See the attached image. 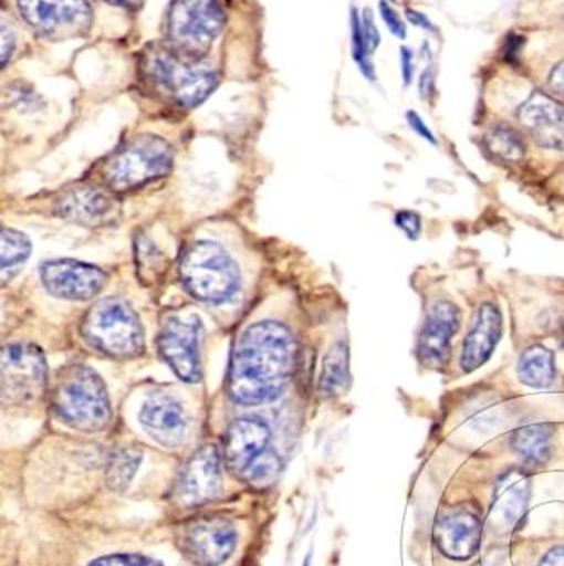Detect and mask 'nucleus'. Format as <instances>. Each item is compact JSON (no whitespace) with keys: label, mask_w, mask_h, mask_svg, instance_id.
Listing matches in <instances>:
<instances>
[{"label":"nucleus","mask_w":564,"mask_h":566,"mask_svg":"<svg viewBox=\"0 0 564 566\" xmlns=\"http://www.w3.org/2000/svg\"><path fill=\"white\" fill-rule=\"evenodd\" d=\"M297 345L289 327L261 321L248 327L232 353L228 396L239 406L279 399L292 377Z\"/></svg>","instance_id":"1"},{"label":"nucleus","mask_w":564,"mask_h":566,"mask_svg":"<svg viewBox=\"0 0 564 566\" xmlns=\"http://www.w3.org/2000/svg\"><path fill=\"white\" fill-rule=\"evenodd\" d=\"M51 403L60 421L76 431H102L113 418L104 381L85 365H69L59 371Z\"/></svg>","instance_id":"2"},{"label":"nucleus","mask_w":564,"mask_h":566,"mask_svg":"<svg viewBox=\"0 0 564 566\" xmlns=\"http://www.w3.org/2000/svg\"><path fill=\"white\" fill-rule=\"evenodd\" d=\"M80 334L92 349L111 358H136L145 352L142 321L123 298L95 302L80 324Z\"/></svg>","instance_id":"3"},{"label":"nucleus","mask_w":564,"mask_h":566,"mask_svg":"<svg viewBox=\"0 0 564 566\" xmlns=\"http://www.w3.org/2000/svg\"><path fill=\"white\" fill-rule=\"evenodd\" d=\"M174 167L170 143L142 135L111 155L102 165V180L113 192H127L167 177Z\"/></svg>","instance_id":"4"},{"label":"nucleus","mask_w":564,"mask_h":566,"mask_svg":"<svg viewBox=\"0 0 564 566\" xmlns=\"http://www.w3.org/2000/svg\"><path fill=\"white\" fill-rule=\"evenodd\" d=\"M180 280L188 294L207 304H222L238 292L239 269L213 241H196L181 254Z\"/></svg>","instance_id":"5"},{"label":"nucleus","mask_w":564,"mask_h":566,"mask_svg":"<svg viewBox=\"0 0 564 566\" xmlns=\"http://www.w3.org/2000/svg\"><path fill=\"white\" fill-rule=\"evenodd\" d=\"M149 81L180 107L200 106L218 87V73L202 60L190 59L178 51L159 50L145 62Z\"/></svg>","instance_id":"6"},{"label":"nucleus","mask_w":564,"mask_h":566,"mask_svg":"<svg viewBox=\"0 0 564 566\" xmlns=\"http://www.w3.org/2000/svg\"><path fill=\"white\" fill-rule=\"evenodd\" d=\"M224 28L218 0H174L168 11L167 34L171 50L202 60Z\"/></svg>","instance_id":"7"},{"label":"nucleus","mask_w":564,"mask_h":566,"mask_svg":"<svg viewBox=\"0 0 564 566\" xmlns=\"http://www.w3.org/2000/svg\"><path fill=\"white\" fill-rule=\"evenodd\" d=\"M200 336L202 323L194 313H171L159 327V355L180 380L196 384L200 380Z\"/></svg>","instance_id":"8"},{"label":"nucleus","mask_w":564,"mask_h":566,"mask_svg":"<svg viewBox=\"0 0 564 566\" xmlns=\"http://www.w3.org/2000/svg\"><path fill=\"white\" fill-rule=\"evenodd\" d=\"M2 402L11 406L33 402L44 392L46 359L38 346L15 343L2 348Z\"/></svg>","instance_id":"9"},{"label":"nucleus","mask_w":564,"mask_h":566,"mask_svg":"<svg viewBox=\"0 0 564 566\" xmlns=\"http://www.w3.org/2000/svg\"><path fill=\"white\" fill-rule=\"evenodd\" d=\"M18 9L24 21L48 40H69L91 28L87 0H18Z\"/></svg>","instance_id":"10"},{"label":"nucleus","mask_w":564,"mask_h":566,"mask_svg":"<svg viewBox=\"0 0 564 566\" xmlns=\"http://www.w3.org/2000/svg\"><path fill=\"white\" fill-rule=\"evenodd\" d=\"M40 276L48 294L76 302L97 297L107 282V275L98 266L70 259L44 262L40 266Z\"/></svg>","instance_id":"11"},{"label":"nucleus","mask_w":564,"mask_h":566,"mask_svg":"<svg viewBox=\"0 0 564 566\" xmlns=\"http://www.w3.org/2000/svg\"><path fill=\"white\" fill-rule=\"evenodd\" d=\"M221 483V457L218 448L203 447L197 451L178 475L174 499L181 507H197L212 501Z\"/></svg>","instance_id":"12"},{"label":"nucleus","mask_w":564,"mask_h":566,"mask_svg":"<svg viewBox=\"0 0 564 566\" xmlns=\"http://www.w3.org/2000/svg\"><path fill=\"white\" fill-rule=\"evenodd\" d=\"M236 539L238 534L228 520L206 517L185 531L184 552L197 566H219L234 552Z\"/></svg>","instance_id":"13"},{"label":"nucleus","mask_w":564,"mask_h":566,"mask_svg":"<svg viewBox=\"0 0 564 566\" xmlns=\"http://www.w3.org/2000/svg\"><path fill=\"white\" fill-rule=\"evenodd\" d=\"M461 313L452 302L439 301L427 314L417 342V358L426 368L441 370L451 355V339L460 329Z\"/></svg>","instance_id":"14"},{"label":"nucleus","mask_w":564,"mask_h":566,"mask_svg":"<svg viewBox=\"0 0 564 566\" xmlns=\"http://www.w3.org/2000/svg\"><path fill=\"white\" fill-rule=\"evenodd\" d=\"M518 120L537 145L564 151V104L553 95L534 92L519 107Z\"/></svg>","instance_id":"15"},{"label":"nucleus","mask_w":564,"mask_h":566,"mask_svg":"<svg viewBox=\"0 0 564 566\" xmlns=\"http://www.w3.org/2000/svg\"><path fill=\"white\" fill-rule=\"evenodd\" d=\"M272 432L258 418L236 419L224 436L226 467L232 473H244L260 454L267 451Z\"/></svg>","instance_id":"16"},{"label":"nucleus","mask_w":564,"mask_h":566,"mask_svg":"<svg viewBox=\"0 0 564 566\" xmlns=\"http://www.w3.org/2000/svg\"><path fill=\"white\" fill-rule=\"evenodd\" d=\"M139 422L156 443L177 448L187 436V416L180 402L167 394H155L139 410Z\"/></svg>","instance_id":"17"},{"label":"nucleus","mask_w":564,"mask_h":566,"mask_svg":"<svg viewBox=\"0 0 564 566\" xmlns=\"http://www.w3.org/2000/svg\"><path fill=\"white\" fill-rule=\"evenodd\" d=\"M502 314L492 302L478 308L473 327L467 334L461 349L460 365L463 371H474L492 358L502 336Z\"/></svg>","instance_id":"18"},{"label":"nucleus","mask_w":564,"mask_h":566,"mask_svg":"<svg viewBox=\"0 0 564 566\" xmlns=\"http://www.w3.org/2000/svg\"><path fill=\"white\" fill-rule=\"evenodd\" d=\"M59 218L80 226H101L114 216L113 199L91 186H76L60 196L55 203Z\"/></svg>","instance_id":"19"},{"label":"nucleus","mask_w":564,"mask_h":566,"mask_svg":"<svg viewBox=\"0 0 564 566\" xmlns=\"http://www.w3.org/2000/svg\"><path fill=\"white\" fill-rule=\"evenodd\" d=\"M531 495V482L522 470H509L500 476L493 494L492 516L493 524L499 527H514L524 516Z\"/></svg>","instance_id":"20"},{"label":"nucleus","mask_w":564,"mask_h":566,"mask_svg":"<svg viewBox=\"0 0 564 566\" xmlns=\"http://www.w3.org/2000/svg\"><path fill=\"white\" fill-rule=\"evenodd\" d=\"M435 539L441 552L452 559L471 558L480 548L481 524L474 514L458 512L439 521Z\"/></svg>","instance_id":"21"},{"label":"nucleus","mask_w":564,"mask_h":566,"mask_svg":"<svg viewBox=\"0 0 564 566\" xmlns=\"http://www.w3.org/2000/svg\"><path fill=\"white\" fill-rule=\"evenodd\" d=\"M553 447V432L543 422H531L515 429L512 434V448L518 451L519 457L531 463H544L551 457Z\"/></svg>","instance_id":"22"},{"label":"nucleus","mask_w":564,"mask_h":566,"mask_svg":"<svg viewBox=\"0 0 564 566\" xmlns=\"http://www.w3.org/2000/svg\"><path fill=\"white\" fill-rule=\"evenodd\" d=\"M522 384L532 389H547L556 377L554 355L544 346L535 345L525 349L518 368Z\"/></svg>","instance_id":"23"},{"label":"nucleus","mask_w":564,"mask_h":566,"mask_svg":"<svg viewBox=\"0 0 564 566\" xmlns=\"http://www.w3.org/2000/svg\"><path fill=\"white\" fill-rule=\"evenodd\" d=\"M349 353H347L346 343L340 342L331 346L324 358V367H322L321 387L322 392L326 396H336L346 389L347 380H349Z\"/></svg>","instance_id":"24"},{"label":"nucleus","mask_w":564,"mask_h":566,"mask_svg":"<svg viewBox=\"0 0 564 566\" xmlns=\"http://www.w3.org/2000/svg\"><path fill=\"white\" fill-rule=\"evenodd\" d=\"M485 148L493 158L505 164H518L525 157V145L521 136L505 124H499L487 133Z\"/></svg>","instance_id":"25"},{"label":"nucleus","mask_w":564,"mask_h":566,"mask_svg":"<svg viewBox=\"0 0 564 566\" xmlns=\"http://www.w3.org/2000/svg\"><path fill=\"white\" fill-rule=\"evenodd\" d=\"M2 244H0V254H2V282H9L18 272L19 266L30 259L31 243L24 234L15 229L4 228L2 233Z\"/></svg>","instance_id":"26"},{"label":"nucleus","mask_w":564,"mask_h":566,"mask_svg":"<svg viewBox=\"0 0 564 566\" xmlns=\"http://www.w3.org/2000/svg\"><path fill=\"white\" fill-rule=\"evenodd\" d=\"M142 451L136 448H126V450L117 451L114 454L109 469H107V485L111 491H126L142 465Z\"/></svg>","instance_id":"27"},{"label":"nucleus","mask_w":564,"mask_h":566,"mask_svg":"<svg viewBox=\"0 0 564 566\" xmlns=\"http://www.w3.org/2000/svg\"><path fill=\"white\" fill-rule=\"evenodd\" d=\"M134 243H136V263H138L143 282L158 280V273H164L165 270L164 254L159 253L158 248L145 234H138Z\"/></svg>","instance_id":"28"},{"label":"nucleus","mask_w":564,"mask_h":566,"mask_svg":"<svg viewBox=\"0 0 564 566\" xmlns=\"http://www.w3.org/2000/svg\"><path fill=\"white\" fill-rule=\"evenodd\" d=\"M280 469H282V461H280L279 454L273 451H264L251 463L250 469L244 472V476L253 485H267L276 479Z\"/></svg>","instance_id":"29"},{"label":"nucleus","mask_w":564,"mask_h":566,"mask_svg":"<svg viewBox=\"0 0 564 566\" xmlns=\"http://www.w3.org/2000/svg\"><path fill=\"white\" fill-rule=\"evenodd\" d=\"M352 25L353 56H355L356 63H358L362 72L365 73L368 78H375V72H373L372 63H369V50L368 46H366L365 34H363V24L356 11H353L352 14Z\"/></svg>","instance_id":"30"},{"label":"nucleus","mask_w":564,"mask_h":566,"mask_svg":"<svg viewBox=\"0 0 564 566\" xmlns=\"http://www.w3.org/2000/svg\"><path fill=\"white\" fill-rule=\"evenodd\" d=\"M88 566H164L143 555H109L94 559Z\"/></svg>","instance_id":"31"},{"label":"nucleus","mask_w":564,"mask_h":566,"mask_svg":"<svg viewBox=\"0 0 564 566\" xmlns=\"http://www.w3.org/2000/svg\"><path fill=\"white\" fill-rule=\"evenodd\" d=\"M395 222H397L398 228L407 234L409 240H417V238H419L420 229H422V221H420V216L417 214V212H397V216H395Z\"/></svg>","instance_id":"32"},{"label":"nucleus","mask_w":564,"mask_h":566,"mask_svg":"<svg viewBox=\"0 0 564 566\" xmlns=\"http://www.w3.org/2000/svg\"><path fill=\"white\" fill-rule=\"evenodd\" d=\"M380 12L382 18H384L385 24L388 25V30H390L391 33L395 34V36H398L400 38V40H404V38L407 36V31L406 24L401 22L400 15H398L397 12H395L394 9H391L390 6L387 4V2H382Z\"/></svg>","instance_id":"33"},{"label":"nucleus","mask_w":564,"mask_h":566,"mask_svg":"<svg viewBox=\"0 0 564 566\" xmlns=\"http://www.w3.org/2000/svg\"><path fill=\"white\" fill-rule=\"evenodd\" d=\"M363 34H365L366 46H368L369 51L376 50V46L380 44V33L376 30L375 19H373L372 11L366 9L365 14H363Z\"/></svg>","instance_id":"34"},{"label":"nucleus","mask_w":564,"mask_h":566,"mask_svg":"<svg viewBox=\"0 0 564 566\" xmlns=\"http://www.w3.org/2000/svg\"><path fill=\"white\" fill-rule=\"evenodd\" d=\"M547 87H550V92L553 97H556L557 101L564 102V62L554 66L553 72L550 73Z\"/></svg>","instance_id":"35"},{"label":"nucleus","mask_w":564,"mask_h":566,"mask_svg":"<svg viewBox=\"0 0 564 566\" xmlns=\"http://www.w3.org/2000/svg\"><path fill=\"white\" fill-rule=\"evenodd\" d=\"M15 38L12 31L9 30L8 25L2 24V66L8 65L9 59H11L12 51H14Z\"/></svg>","instance_id":"36"},{"label":"nucleus","mask_w":564,"mask_h":566,"mask_svg":"<svg viewBox=\"0 0 564 566\" xmlns=\"http://www.w3.org/2000/svg\"><path fill=\"white\" fill-rule=\"evenodd\" d=\"M407 117H409L410 127H412L414 132H416L417 135L422 136V138L427 139V142L436 143L431 129H429V127H427L426 124H424V120L420 119V117L417 116L416 113H409L407 114Z\"/></svg>","instance_id":"37"},{"label":"nucleus","mask_w":564,"mask_h":566,"mask_svg":"<svg viewBox=\"0 0 564 566\" xmlns=\"http://www.w3.org/2000/svg\"><path fill=\"white\" fill-rule=\"evenodd\" d=\"M400 63H401V73H404V81L409 85L412 82V55H410V51L407 48H401L400 50Z\"/></svg>","instance_id":"38"},{"label":"nucleus","mask_w":564,"mask_h":566,"mask_svg":"<svg viewBox=\"0 0 564 566\" xmlns=\"http://www.w3.org/2000/svg\"><path fill=\"white\" fill-rule=\"evenodd\" d=\"M540 566H564V546L551 549L541 559Z\"/></svg>","instance_id":"39"},{"label":"nucleus","mask_w":564,"mask_h":566,"mask_svg":"<svg viewBox=\"0 0 564 566\" xmlns=\"http://www.w3.org/2000/svg\"><path fill=\"white\" fill-rule=\"evenodd\" d=\"M407 15H409L410 22H414V25H420L424 30H432L431 22L427 21L426 15L420 14V12L407 11Z\"/></svg>","instance_id":"40"},{"label":"nucleus","mask_w":564,"mask_h":566,"mask_svg":"<svg viewBox=\"0 0 564 566\" xmlns=\"http://www.w3.org/2000/svg\"><path fill=\"white\" fill-rule=\"evenodd\" d=\"M431 84L432 72L431 69H427L426 72H424L422 81H420V92H422V97H427V95H429V92H431Z\"/></svg>","instance_id":"41"},{"label":"nucleus","mask_w":564,"mask_h":566,"mask_svg":"<svg viewBox=\"0 0 564 566\" xmlns=\"http://www.w3.org/2000/svg\"><path fill=\"white\" fill-rule=\"evenodd\" d=\"M105 2L117 6V8L136 9L142 6L143 0H105Z\"/></svg>","instance_id":"42"},{"label":"nucleus","mask_w":564,"mask_h":566,"mask_svg":"<svg viewBox=\"0 0 564 566\" xmlns=\"http://www.w3.org/2000/svg\"><path fill=\"white\" fill-rule=\"evenodd\" d=\"M305 566H309V565H305Z\"/></svg>","instance_id":"43"}]
</instances>
